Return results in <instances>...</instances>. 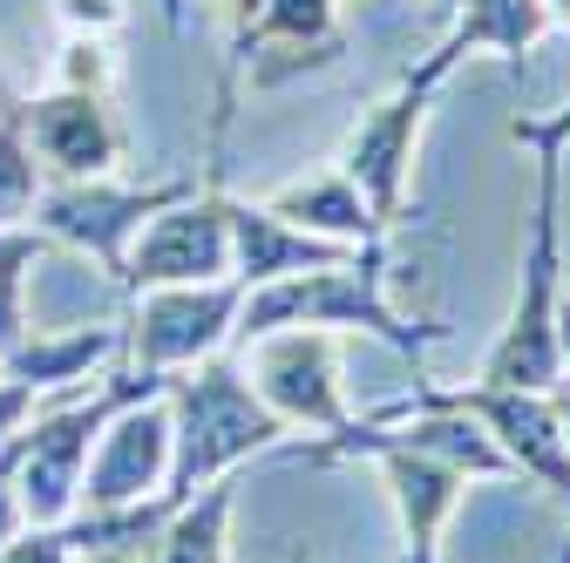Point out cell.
<instances>
[{"label":"cell","mask_w":570,"mask_h":563,"mask_svg":"<svg viewBox=\"0 0 570 563\" xmlns=\"http://www.w3.org/2000/svg\"><path fill=\"white\" fill-rule=\"evenodd\" d=\"M164 401H170V482H164L170 510L184 496H197L204 482L238 475L252 455H272L293 435L258 401V387L245 381V367L232 354H210L184 374H164Z\"/></svg>","instance_id":"obj_1"},{"label":"cell","mask_w":570,"mask_h":563,"mask_svg":"<svg viewBox=\"0 0 570 563\" xmlns=\"http://www.w3.org/2000/svg\"><path fill=\"white\" fill-rule=\"evenodd\" d=\"M387 265H394V251H367V258H353V265L293 271V278H272V286H252L232 346L265 339V333H285V326H320V333H374L381 346H394L401 360H421L428 346H442L449 333L428 326V319L407 326L394 313V299H387Z\"/></svg>","instance_id":"obj_2"},{"label":"cell","mask_w":570,"mask_h":563,"mask_svg":"<svg viewBox=\"0 0 570 563\" xmlns=\"http://www.w3.org/2000/svg\"><path fill=\"white\" fill-rule=\"evenodd\" d=\"M537 164V197H530V238L517 265V299L503 333L482 354V387H530L550 394L563 374L557 360V306H563V157H530Z\"/></svg>","instance_id":"obj_3"},{"label":"cell","mask_w":570,"mask_h":563,"mask_svg":"<svg viewBox=\"0 0 570 563\" xmlns=\"http://www.w3.org/2000/svg\"><path fill=\"white\" fill-rule=\"evenodd\" d=\"M293 462H313V468H326V462H374L381 482H387V496H394V516H401V563H442V530H449V516L469 496L462 468L407 448L394 428H381V421H367V414H353L346 428L320 435L313 448H293Z\"/></svg>","instance_id":"obj_4"},{"label":"cell","mask_w":570,"mask_h":563,"mask_svg":"<svg viewBox=\"0 0 570 563\" xmlns=\"http://www.w3.org/2000/svg\"><path fill=\"white\" fill-rule=\"evenodd\" d=\"M455 82V68L428 48L414 68H401V82L374 102V109H361V122L346 129V150H340V170H346V184L367 197V210L387 225V231H401L407 225V184H414V150H421V129H428V116H435V102H442V89Z\"/></svg>","instance_id":"obj_5"},{"label":"cell","mask_w":570,"mask_h":563,"mask_svg":"<svg viewBox=\"0 0 570 563\" xmlns=\"http://www.w3.org/2000/svg\"><path fill=\"white\" fill-rule=\"evenodd\" d=\"M142 394H164V374H122L109 394L76 401V407H55L41 421L14 435V496H21V523L28 530H61L68 516L82 510V468L89 448L102 435V421Z\"/></svg>","instance_id":"obj_6"},{"label":"cell","mask_w":570,"mask_h":563,"mask_svg":"<svg viewBox=\"0 0 570 563\" xmlns=\"http://www.w3.org/2000/svg\"><path fill=\"white\" fill-rule=\"evenodd\" d=\"M414 401H435V407H455V414H469L475 428L495 442V455L510 462V475H523V482H537L543 496H557L563 510H570V442H563V428H557V407H550V394H530V387H482V381H469V387H435V381H414ZM563 556H570V530H563ZM557 556V563H563Z\"/></svg>","instance_id":"obj_7"},{"label":"cell","mask_w":570,"mask_h":563,"mask_svg":"<svg viewBox=\"0 0 570 563\" xmlns=\"http://www.w3.org/2000/svg\"><path fill=\"white\" fill-rule=\"evenodd\" d=\"M245 313V278H210V286H157L136 293L122 346L136 354V374H184L210 354H225Z\"/></svg>","instance_id":"obj_8"},{"label":"cell","mask_w":570,"mask_h":563,"mask_svg":"<svg viewBox=\"0 0 570 563\" xmlns=\"http://www.w3.org/2000/svg\"><path fill=\"white\" fill-rule=\"evenodd\" d=\"M122 286L129 293H157V286H210L232 278V197L225 190H190L164 204L122 251Z\"/></svg>","instance_id":"obj_9"},{"label":"cell","mask_w":570,"mask_h":563,"mask_svg":"<svg viewBox=\"0 0 570 563\" xmlns=\"http://www.w3.org/2000/svg\"><path fill=\"white\" fill-rule=\"evenodd\" d=\"M252 360L245 381L258 387V401L285 421V428H306V435H333L353 421L346 387H340V333L320 326H285L265 339H245Z\"/></svg>","instance_id":"obj_10"},{"label":"cell","mask_w":570,"mask_h":563,"mask_svg":"<svg viewBox=\"0 0 570 563\" xmlns=\"http://www.w3.org/2000/svg\"><path fill=\"white\" fill-rule=\"evenodd\" d=\"M197 184H109V177H68V184H55V190H41L35 197V231H55V238H68L76 251H89L102 271H122V251H129V238L157 218L164 204H177V197H190Z\"/></svg>","instance_id":"obj_11"},{"label":"cell","mask_w":570,"mask_h":563,"mask_svg":"<svg viewBox=\"0 0 570 563\" xmlns=\"http://www.w3.org/2000/svg\"><path fill=\"white\" fill-rule=\"evenodd\" d=\"M164 482H170V401L142 394V401H129L102 421L89 468H82V510L116 516V510L164 503Z\"/></svg>","instance_id":"obj_12"},{"label":"cell","mask_w":570,"mask_h":563,"mask_svg":"<svg viewBox=\"0 0 570 563\" xmlns=\"http://www.w3.org/2000/svg\"><path fill=\"white\" fill-rule=\"evenodd\" d=\"M367 251H394V245H340V238L285 225L278 210H265V204L232 197V278H245V293L272 286V278H293V271L353 265V258H367Z\"/></svg>","instance_id":"obj_13"},{"label":"cell","mask_w":570,"mask_h":563,"mask_svg":"<svg viewBox=\"0 0 570 563\" xmlns=\"http://www.w3.org/2000/svg\"><path fill=\"white\" fill-rule=\"evenodd\" d=\"M28 150L68 184V177H109L122 157V129L109 122L96 89H55L28 109Z\"/></svg>","instance_id":"obj_14"},{"label":"cell","mask_w":570,"mask_h":563,"mask_svg":"<svg viewBox=\"0 0 570 563\" xmlns=\"http://www.w3.org/2000/svg\"><path fill=\"white\" fill-rule=\"evenodd\" d=\"M543 34H550L543 0H455V8H449V34L435 41V55L449 68H462L469 55H495V61L523 68V55Z\"/></svg>","instance_id":"obj_15"},{"label":"cell","mask_w":570,"mask_h":563,"mask_svg":"<svg viewBox=\"0 0 570 563\" xmlns=\"http://www.w3.org/2000/svg\"><path fill=\"white\" fill-rule=\"evenodd\" d=\"M265 210H278L285 225H299V231H320V238H340V245H394V231L367 210V197L346 184V170H313L299 184H285L265 197Z\"/></svg>","instance_id":"obj_16"},{"label":"cell","mask_w":570,"mask_h":563,"mask_svg":"<svg viewBox=\"0 0 570 563\" xmlns=\"http://www.w3.org/2000/svg\"><path fill=\"white\" fill-rule=\"evenodd\" d=\"M232 510H238V475L204 482L150 530V563H232Z\"/></svg>","instance_id":"obj_17"},{"label":"cell","mask_w":570,"mask_h":563,"mask_svg":"<svg viewBox=\"0 0 570 563\" xmlns=\"http://www.w3.org/2000/svg\"><path fill=\"white\" fill-rule=\"evenodd\" d=\"M122 346L116 326H68V333H28L8 360H0V374L21 381V387H68V381H89V367H102L109 354Z\"/></svg>","instance_id":"obj_18"},{"label":"cell","mask_w":570,"mask_h":563,"mask_svg":"<svg viewBox=\"0 0 570 563\" xmlns=\"http://www.w3.org/2000/svg\"><path fill=\"white\" fill-rule=\"evenodd\" d=\"M48 251V231H21V225H0V360L28 339V265Z\"/></svg>","instance_id":"obj_19"},{"label":"cell","mask_w":570,"mask_h":563,"mask_svg":"<svg viewBox=\"0 0 570 563\" xmlns=\"http://www.w3.org/2000/svg\"><path fill=\"white\" fill-rule=\"evenodd\" d=\"M35 197H41V164L28 150V136L0 129V225L35 218Z\"/></svg>","instance_id":"obj_20"},{"label":"cell","mask_w":570,"mask_h":563,"mask_svg":"<svg viewBox=\"0 0 570 563\" xmlns=\"http://www.w3.org/2000/svg\"><path fill=\"white\" fill-rule=\"evenodd\" d=\"M510 144L530 150V157H563L570 150V102L563 109H543V116H517L510 122Z\"/></svg>","instance_id":"obj_21"},{"label":"cell","mask_w":570,"mask_h":563,"mask_svg":"<svg viewBox=\"0 0 570 563\" xmlns=\"http://www.w3.org/2000/svg\"><path fill=\"white\" fill-rule=\"evenodd\" d=\"M68 556H76V536L68 530H21L0 550V563H68Z\"/></svg>","instance_id":"obj_22"},{"label":"cell","mask_w":570,"mask_h":563,"mask_svg":"<svg viewBox=\"0 0 570 563\" xmlns=\"http://www.w3.org/2000/svg\"><path fill=\"white\" fill-rule=\"evenodd\" d=\"M28 414H35V387H21V381L0 374V448H8V442L28 428Z\"/></svg>","instance_id":"obj_23"},{"label":"cell","mask_w":570,"mask_h":563,"mask_svg":"<svg viewBox=\"0 0 570 563\" xmlns=\"http://www.w3.org/2000/svg\"><path fill=\"white\" fill-rule=\"evenodd\" d=\"M21 530L28 523H21V496H14V442H8L0 448V550H8Z\"/></svg>","instance_id":"obj_24"},{"label":"cell","mask_w":570,"mask_h":563,"mask_svg":"<svg viewBox=\"0 0 570 563\" xmlns=\"http://www.w3.org/2000/svg\"><path fill=\"white\" fill-rule=\"evenodd\" d=\"M122 8H116V0H68V21H76V28H109Z\"/></svg>","instance_id":"obj_25"},{"label":"cell","mask_w":570,"mask_h":563,"mask_svg":"<svg viewBox=\"0 0 570 563\" xmlns=\"http://www.w3.org/2000/svg\"><path fill=\"white\" fill-rule=\"evenodd\" d=\"M550 407H557V428H563V442H570V374L550 381Z\"/></svg>","instance_id":"obj_26"},{"label":"cell","mask_w":570,"mask_h":563,"mask_svg":"<svg viewBox=\"0 0 570 563\" xmlns=\"http://www.w3.org/2000/svg\"><path fill=\"white\" fill-rule=\"evenodd\" d=\"M225 8H232V41H238V34L258 21V8H265V0H225Z\"/></svg>","instance_id":"obj_27"},{"label":"cell","mask_w":570,"mask_h":563,"mask_svg":"<svg viewBox=\"0 0 570 563\" xmlns=\"http://www.w3.org/2000/svg\"><path fill=\"white\" fill-rule=\"evenodd\" d=\"M557 360H563V374H570V293H563V306H557Z\"/></svg>","instance_id":"obj_28"},{"label":"cell","mask_w":570,"mask_h":563,"mask_svg":"<svg viewBox=\"0 0 570 563\" xmlns=\"http://www.w3.org/2000/svg\"><path fill=\"white\" fill-rule=\"evenodd\" d=\"M68 563H136L129 550H82V556H68Z\"/></svg>","instance_id":"obj_29"},{"label":"cell","mask_w":570,"mask_h":563,"mask_svg":"<svg viewBox=\"0 0 570 563\" xmlns=\"http://www.w3.org/2000/svg\"><path fill=\"white\" fill-rule=\"evenodd\" d=\"M543 14H550V28H570V0H543Z\"/></svg>","instance_id":"obj_30"},{"label":"cell","mask_w":570,"mask_h":563,"mask_svg":"<svg viewBox=\"0 0 570 563\" xmlns=\"http://www.w3.org/2000/svg\"><path fill=\"white\" fill-rule=\"evenodd\" d=\"M435 8H455V0H435Z\"/></svg>","instance_id":"obj_31"},{"label":"cell","mask_w":570,"mask_h":563,"mask_svg":"<svg viewBox=\"0 0 570 563\" xmlns=\"http://www.w3.org/2000/svg\"><path fill=\"white\" fill-rule=\"evenodd\" d=\"M563 563H570V556H563Z\"/></svg>","instance_id":"obj_32"}]
</instances>
